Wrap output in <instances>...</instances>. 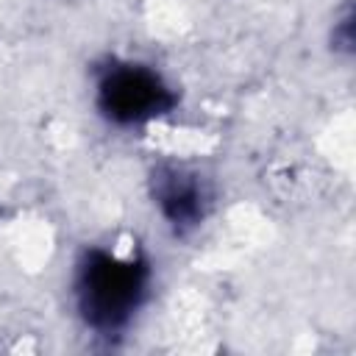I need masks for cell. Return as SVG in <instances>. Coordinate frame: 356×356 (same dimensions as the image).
Wrapping results in <instances>:
<instances>
[{
    "mask_svg": "<svg viewBox=\"0 0 356 356\" xmlns=\"http://www.w3.org/2000/svg\"><path fill=\"white\" fill-rule=\"evenodd\" d=\"M139 292V270L134 264L97 256L86 270V309L97 323H117Z\"/></svg>",
    "mask_w": 356,
    "mask_h": 356,
    "instance_id": "6da1fadb",
    "label": "cell"
},
{
    "mask_svg": "<svg viewBox=\"0 0 356 356\" xmlns=\"http://www.w3.org/2000/svg\"><path fill=\"white\" fill-rule=\"evenodd\" d=\"M103 97H106V108L114 117L139 120L145 114H153L161 106L164 89L159 86V81L150 72L122 70V72L111 75V81L103 89Z\"/></svg>",
    "mask_w": 356,
    "mask_h": 356,
    "instance_id": "7a4b0ae2",
    "label": "cell"
}]
</instances>
